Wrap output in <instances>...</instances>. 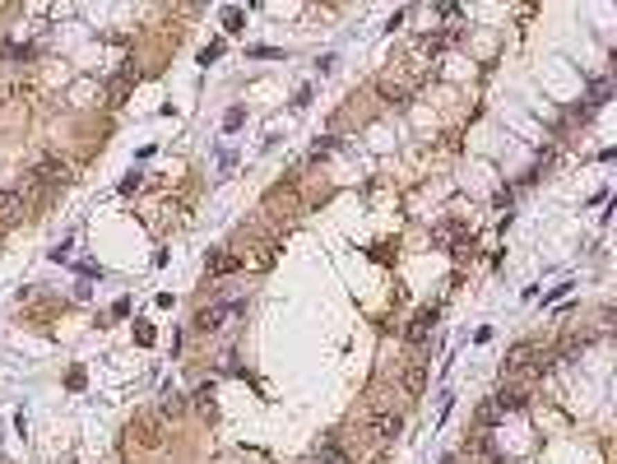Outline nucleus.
<instances>
[{"instance_id":"7ed1b4c3","label":"nucleus","mask_w":617,"mask_h":464,"mask_svg":"<svg viewBox=\"0 0 617 464\" xmlns=\"http://www.w3.org/2000/svg\"><path fill=\"white\" fill-rule=\"evenodd\" d=\"M400 427H404L400 413H376V418H371V432L381 436V441H395V436H400Z\"/></svg>"},{"instance_id":"20e7f679","label":"nucleus","mask_w":617,"mask_h":464,"mask_svg":"<svg viewBox=\"0 0 617 464\" xmlns=\"http://www.w3.org/2000/svg\"><path fill=\"white\" fill-rule=\"evenodd\" d=\"M432 325H436V311H418V316H413V325L404 330V339H409V343H422Z\"/></svg>"},{"instance_id":"2eb2a0df","label":"nucleus","mask_w":617,"mask_h":464,"mask_svg":"<svg viewBox=\"0 0 617 464\" xmlns=\"http://www.w3.org/2000/svg\"><path fill=\"white\" fill-rule=\"evenodd\" d=\"M242 121H247V111H242V107H232L228 116H223V125H228V130H237V125H242Z\"/></svg>"},{"instance_id":"4468645a","label":"nucleus","mask_w":617,"mask_h":464,"mask_svg":"<svg viewBox=\"0 0 617 464\" xmlns=\"http://www.w3.org/2000/svg\"><path fill=\"white\" fill-rule=\"evenodd\" d=\"M251 56H260V61H278L283 51H278V46H251Z\"/></svg>"},{"instance_id":"39448f33","label":"nucleus","mask_w":617,"mask_h":464,"mask_svg":"<svg viewBox=\"0 0 617 464\" xmlns=\"http://www.w3.org/2000/svg\"><path fill=\"white\" fill-rule=\"evenodd\" d=\"M24 209H28V200H24L19 190H10V195H0V218H5V223H15V218H24Z\"/></svg>"},{"instance_id":"6e6552de","label":"nucleus","mask_w":617,"mask_h":464,"mask_svg":"<svg viewBox=\"0 0 617 464\" xmlns=\"http://www.w3.org/2000/svg\"><path fill=\"white\" fill-rule=\"evenodd\" d=\"M534 353H539L534 343H515V348L506 353V371H525V367H529V357H534Z\"/></svg>"},{"instance_id":"423d86ee","label":"nucleus","mask_w":617,"mask_h":464,"mask_svg":"<svg viewBox=\"0 0 617 464\" xmlns=\"http://www.w3.org/2000/svg\"><path fill=\"white\" fill-rule=\"evenodd\" d=\"M492 404L501 409V413H520V409L529 404V395H525V390H501V395H497Z\"/></svg>"},{"instance_id":"0eeeda50","label":"nucleus","mask_w":617,"mask_h":464,"mask_svg":"<svg viewBox=\"0 0 617 464\" xmlns=\"http://www.w3.org/2000/svg\"><path fill=\"white\" fill-rule=\"evenodd\" d=\"M404 390L409 395H422L427 390V362H413V367L404 371Z\"/></svg>"},{"instance_id":"f03ea898","label":"nucleus","mask_w":617,"mask_h":464,"mask_svg":"<svg viewBox=\"0 0 617 464\" xmlns=\"http://www.w3.org/2000/svg\"><path fill=\"white\" fill-rule=\"evenodd\" d=\"M70 181V168L65 163H56V158H46V163H37L33 168V186H42V190H51V186H65Z\"/></svg>"},{"instance_id":"f257e3e1","label":"nucleus","mask_w":617,"mask_h":464,"mask_svg":"<svg viewBox=\"0 0 617 464\" xmlns=\"http://www.w3.org/2000/svg\"><path fill=\"white\" fill-rule=\"evenodd\" d=\"M237 316H247V302H218V307H204L200 316H195V330L214 334V330H223V325L237 321Z\"/></svg>"},{"instance_id":"1a4fd4ad","label":"nucleus","mask_w":617,"mask_h":464,"mask_svg":"<svg viewBox=\"0 0 617 464\" xmlns=\"http://www.w3.org/2000/svg\"><path fill=\"white\" fill-rule=\"evenodd\" d=\"M237 256H228V251H214V256H209V274L214 278H223V274H232V269H237Z\"/></svg>"},{"instance_id":"9b49d317","label":"nucleus","mask_w":617,"mask_h":464,"mask_svg":"<svg viewBox=\"0 0 617 464\" xmlns=\"http://www.w3.org/2000/svg\"><path fill=\"white\" fill-rule=\"evenodd\" d=\"M163 413H168V418L186 413V395H177V390H168V395H163Z\"/></svg>"},{"instance_id":"f8f14e48","label":"nucleus","mask_w":617,"mask_h":464,"mask_svg":"<svg viewBox=\"0 0 617 464\" xmlns=\"http://www.w3.org/2000/svg\"><path fill=\"white\" fill-rule=\"evenodd\" d=\"M497 418H501V409H497V404L488 400V404H483V409H479V422H483V427H492Z\"/></svg>"},{"instance_id":"ddd939ff","label":"nucleus","mask_w":617,"mask_h":464,"mask_svg":"<svg viewBox=\"0 0 617 464\" xmlns=\"http://www.w3.org/2000/svg\"><path fill=\"white\" fill-rule=\"evenodd\" d=\"M209 400H214V386H200V390H195V404H200L204 413H214V404H209Z\"/></svg>"},{"instance_id":"dca6fc26","label":"nucleus","mask_w":617,"mask_h":464,"mask_svg":"<svg viewBox=\"0 0 617 464\" xmlns=\"http://www.w3.org/2000/svg\"><path fill=\"white\" fill-rule=\"evenodd\" d=\"M223 24H228V33H237V28H242V10H228V15H223Z\"/></svg>"},{"instance_id":"9d476101","label":"nucleus","mask_w":617,"mask_h":464,"mask_svg":"<svg viewBox=\"0 0 617 464\" xmlns=\"http://www.w3.org/2000/svg\"><path fill=\"white\" fill-rule=\"evenodd\" d=\"M316 464H353V460L339 450V441H325V446L316 450Z\"/></svg>"}]
</instances>
